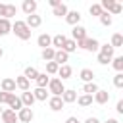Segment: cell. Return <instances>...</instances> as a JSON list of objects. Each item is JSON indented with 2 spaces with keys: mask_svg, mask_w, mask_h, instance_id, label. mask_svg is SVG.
<instances>
[{
  "mask_svg": "<svg viewBox=\"0 0 123 123\" xmlns=\"http://www.w3.org/2000/svg\"><path fill=\"white\" fill-rule=\"evenodd\" d=\"M12 31H13L15 37L21 38V40H29V38H31V29L25 25V21H17V19H15V23H12Z\"/></svg>",
  "mask_w": 123,
  "mask_h": 123,
  "instance_id": "cell-1",
  "label": "cell"
},
{
  "mask_svg": "<svg viewBox=\"0 0 123 123\" xmlns=\"http://www.w3.org/2000/svg\"><path fill=\"white\" fill-rule=\"evenodd\" d=\"M77 46L79 48H83V50H86V52H98V48H100V42L96 40V38H85V40H81V42H77Z\"/></svg>",
  "mask_w": 123,
  "mask_h": 123,
  "instance_id": "cell-2",
  "label": "cell"
},
{
  "mask_svg": "<svg viewBox=\"0 0 123 123\" xmlns=\"http://www.w3.org/2000/svg\"><path fill=\"white\" fill-rule=\"evenodd\" d=\"M63 90H65V86H63V83H62L60 79H50V83H48V92H52V96H62Z\"/></svg>",
  "mask_w": 123,
  "mask_h": 123,
  "instance_id": "cell-3",
  "label": "cell"
},
{
  "mask_svg": "<svg viewBox=\"0 0 123 123\" xmlns=\"http://www.w3.org/2000/svg\"><path fill=\"white\" fill-rule=\"evenodd\" d=\"M15 13H17V8H15L13 4H0V15H2L4 19L13 17Z\"/></svg>",
  "mask_w": 123,
  "mask_h": 123,
  "instance_id": "cell-4",
  "label": "cell"
},
{
  "mask_svg": "<svg viewBox=\"0 0 123 123\" xmlns=\"http://www.w3.org/2000/svg\"><path fill=\"white\" fill-rule=\"evenodd\" d=\"M33 110L31 108H21L19 111H17V121H21V123H31L33 121Z\"/></svg>",
  "mask_w": 123,
  "mask_h": 123,
  "instance_id": "cell-5",
  "label": "cell"
},
{
  "mask_svg": "<svg viewBox=\"0 0 123 123\" xmlns=\"http://www.w3.org/2000/svg\"><path fill=\"white\" fill-rule=\"evenodd\" d=\"M0 86H2V92H8V94H13L15 92V81L13 79H10V77H6V79H2L0 81Z\"/></svg>",
  "mask_w": 123,
  "mask_h": 123,
  "instance_id": "cell-6",
  "label": "cell"
},
{
  "mask_svg": "<svg viewBox=\"0 0 123 123\" xmlns=\"http://www.w3.org/2000/svg\"><path fill=\"white\" fill-rule=\"evenodd\" d=\"M71 35H73V40H75V42H81V40L86 38V29L81 27V25H75L73 31H71Z\"/></svg>",
  "mask_w": 123,
  "mask_h": 123,
  "instance_id": "cell-7",
  "label": "cell"
},
{
  "mask_svg": "<svg viewBox=\"0 0 123 123\" xmlns=\"http://www.w3.org/2000/svg\"><path fill=\"white\" fill-rule=\"evenodd\" d=\"M40 23H42V19H40V15H37V13H31V15H27V19H25V25H27L29 29H37V27H40Z\"/></svg>",
  "mask_w": 123,
  "mask_h": 123,
  "instance_id": "cell-8",
  "label": "cell"
},
{
  "mask_svg": "<svg viewBox=\"0 0 123 123\" xmlns=\"http://www.w3.org/2000/svg\"><path fill=\"white\" fill-rule=\"evenodd\" d=\"M0 117H2V121H4V123H17V113H15V111H12L10 108H8V110H2Z\"/></svg>",
  "mask_w": 123,
  "mask_h": 123,
  "instance_id": "cell-9",
  "label": "cell"
},
{
  "mask_svg": "<svg viewBox=\"0 0 123 123\" xmlns=\"http://www.w3.org/2000/svg\"><path fill=\"white\" fill-rule=\"evenodd\" d=\"M37 44H38L42 50H44V48H50V46H52V37H50L48 33H42V35H38Z\"/></svg>",
  "mask_w": 123,
  "mask_h": 123,
  "instance_id": "cell-10",
  "label": "cell"
},
{
  "mask_svg": "<svg viewBox=\"0 0 123 123\" xmlns=\"http://www.w3.org/2000/svg\"><path fill=\"white\" fill-rule=\"evenodd\" d=\"M8 106H10V110L12 111H19L21 108H23V104H21V100H19V96H15V94H10V100H8Z\"/></svg>",
  "mask_w": 123,
  "mask_h": 123,
  "instance_id": "cell-11",
  "label": "cell"
},
{
  "mask_svg": "<svg viewBox=\"0 0 123 123\" xmlns=\"http://www.w3.org/2000/svg\"><path fill=\"white\" fill-rule=\"evenodd\" d=\"M69 60V54H65L63 50H56L54 52V63H58V65H65V62Z\"/></svg>",
  "mask_w": 123,
  "mask_h": 123,
  "instance_id": "cell-12",
  "label": "cell"
},
{
  "mask_svg": "<svg viewBox=\"0 0 123 123\" xmlns=\"http://www.w3.org/2000/svg\"><path fill=\"white\" fill-rule=\"evenodd\" d=\"M60 98H62V102H63V104H71V102H75V100H77V92H75V90H71V88H65V90H63V94H62Z\"/></svg>",
  "mask_w": 123,
  "mask_h": 123,
  "instance_id": "cell-13",
  "label": "cell"
},
{
  "mask_svg": "<svg viewBox=\"0 0 123 123\" xmlns=\"http://www.w3.org/2000/svg\"><path fill=\"white\" fill-rule=\"evenodd\" d=\"M92 100H94L96 104H106V102L110 100V92H108V90H100V88H98V90H96V94L92 96Z\"/></svg>",
  "mask_w": 123,
  "mask_h": 123,
  "instance_id": "cell-14",
  "label": "cell"
},
{
  "mask_svg": "<svg viewBox=\"0 0 123 123\" xmlns=\"http://www.w3.org/2000/svg\"><path fill=\"white\" fill-rule=\"evenodd\" d=\"M58 75H60V81H65V79H69L71 75H73V69H71V65H60V69H58Z\"/></svg>",
  "mask_w": 123,
  "mask_h": 123,
  "instance_id": "cell-15",
  "label": "cell"
},
{
  "mask_svg": "<svg viewBox=\"0 0 123 123\" xmlns=\"http://www.w3.org/2000/svg\"><path fill=\"white\" fill-rule=\"evenodd\" d=\"M19 100H21V104H23V108H31L33 104H35V96H33V92H23L21 96H19Z\"/></svg>",
  "mask_w": 123,
  "mask_h": 123,
  "instance_id": "cell-16",
  "label": "cell"
},
{
  "mask_svg": "<svg viewBox=\"0 0 123 123\" xmlns=\"http://www.w3.org/2000/svg\"><path fill=\"white\" fill-rule=\"evenodd\" d=\"M65 21L75 27V25H79V21H81V13H79V12H67V13H65Z\"/></svg>",
  "mask_w": 123,
  "mask_h": 123,
  "instance_id": "cell-17",
  "label": "cell"
},
{
  "mask_svg": "<svg viewBox=\"0 0 123 123\" xmlns=\"http://www.w3.org/2000/svg\"><path fill=\"white\" fill-rule=\"evenodd\" d=\"M48 106H50V110H52V111H60V110L63 108V102H62V98H60V96H52V98L48 100Z\"/></svg>",
  "mask_w": 123,
  "mask_h": 123,
  "instance_id": "cell-18",
  "label": "cell"
},
{
  "mask_svg": "<svg viewBox=\"0 0 123 123\" xmlns=\"http://www.w3.org/2000/svg\"><path fill=\"white\" fill-rule=\"evenodd\" d=\"M21 10H23L27 15H31V13L37 12V2H35V0H25L23 6H21Z\"/></svg>",
  "mask_w": 123,
  "mask_h": 123,
  "instance_id": "cell-19",
  "label": "cell"
},
{
  "mask_svg": "<svg viewBox=\"0 0 123 123\" xmlns=\"http://www.w3.org/2000/svg\"><path fill=\"white\" fill-rule=\"evenodd\" d=\"M65 40H67V37L60 33V35L52 37V46H56L58 50H62V48H63V44H65ZM56 48H54V50H56Z\"/></svg>",
  "mask_w": 123,
  "mask_h": 123,
  "instance_id": "cell-20",
  "label": "cell"
},
{
  "mask_svg": "<svg viewBox=\"0 0 123 123\" xmlns=\"http://www.w3.org/2000/svg\"><path fill=\"white\" fill-rule=\"evenodd\" d=\"M13 81H15V86H17V88H21L23 92H27V90H29V86H31V83H29V81H27V79H25L23 75L15 77Z\"/></svg>",
  "mask_w": 123,
  "mask_h": 123,
  "instance_id": "cell-21",
  "label": "cell"
},
{
  "mask_svg": "<svg viewBox=\"0 0 123 123\" xmlns=\"http://www.w3.org/2000/svg\"><path fill=\"white\" fill-rule=\"evenodd\" d=\"M79 77H81V81H85V83H92V79H94V71L88 69V67H85V69H81Z\"/></svg>",
  "mask_w": 123,
  "mask_h": 123,
  "instance_id": "cell-22",
  "label": "cell"
},
{
  "mask_svg": "<svg viewBox=\"0 0 123 123\" xmlns=\"http://www.w3.org/2000/svg\"><path fill=\"white\" fill-rule=\"evenodd\" d=\"M8 33H12V23H10V19L0 17V37H4Z\"/></svg>",
  "mask_w": 123,
  "mask_h": 123,
  "instance_id": "cell-23",
  "label": "cell"
},
{
  "mask_svg": "<svg viewBox=\"0 0 123 123\" xmlns=\"http://www.w3.org/2000/svg\"><path fill=\"white\" fill-rule=\"evenodd\" d=\"M35 81H37V86H38V88H46L48 83H50V77H48L46 73H38V77H37Z\"/></svg>",
  "mask_w": 123,
  "mask_h": 123,
  "instance_id": "cell-24",
  "label": "cell"
},
{
  "mask_svg": "<svg viewBox=\"0 0 123 123\" xmlns=\"http://www.w3.org/2000/svg\"><path fill=\"white\" fill-rule=\"evenodd\" d=\"M110 46L115 50V48H119V46H123V35L121 33H115V35H111V42H110Z\"/></svg>",
  "mask_w": 123,
  "mask_h": 123,
  "instance_id": "cell-25",
  "label": "cell"
},
{
  "mask_svg": "<svg viewBox=\"0 0 123 123\" xmlns=\"http://www.w3.org/2000/svg\"><path fill=\"white\" fill-rule=\"evenodd\" d=\"M113 52H115V50H113L110 44H102V46L98 48V54H102V56H106V58H110V60L113 58Z\"/></svg>",
  "mask_w": 123,
  "mask_h": 123,
  "instance_id": "cell-26",
  "label": "cell"
},
{
  "mask_svg": "<svg viewBox=\"0 0 123 123\" xmlns=\"http://www.w3.org/2000/svg\"><path fill=\"white\" fill-rule=\"evenodd\" d=\"M33 96H35V100L44 102V100L48 98V90H46V88H38V86H37V88L33 90Z\"/></svg>",
  "mask_w": 123,
  "mask_h": 123,
  "instance_id": "cell-27",
  "label": "cell"
},
{
  "mask_svg": "<svg viewBox=\"0 0 123 123\" xmlns=\"http://www.w3.org/2000/svg\"><path fill=\"white\" fill-rule=\"evenodd\" d=\"M77 102H79V106H81V108H88L94 100H92V96H90V94H83V96H77Z\"/></svg>",
  "mask_w": 123,
  "mask_h": 123,
  "instance_id": "cell-28",
  "label": "cell"
},
{
  "mask_svg": "<svg viewBox=\"0 0 123 123\" xmlns=\"http://www.w3.org/2000/svg\"><path fill=\"white\" fill-rule=\"evenodd\" d=\"M65 54H71V52H75L77 50V42L73 40V38H67L65 40V44H63V48H62Z\"/></svg>",
  "mask_w": 123,
  "mask_h": 123,
  "instance_id": "cell-29",
  "label": "cell"
},
{
  "mask_svg": "<svg viewBox=\"0 0 123 123\" xmlns=\"http://www.w3.org/2000/svg\"><path fill=\"white\" fill-rule=\"evenodd\" d=\"M23 77H25L27 81H35V79L38 77V71H37L35 67H31V65H29V67H25V73H23Z\"/></svg>",
  "mask_w": 123,
  "mask_h": 123,
  "instance_id": "cell-30",
  "label": "cell"
},
{
  "mask_svg": "<svg viewBox=\"0 0 123 123\" xmlns=\"http://www.w3.org/2000/svg\"><path fill=\"white\" fill-rule=\"evenodd\" d=\"M111 65H113V69H115L117 73H121V71H123V56L111 58Z\"/></svg>",
  "mask_w": 123,
  "mask_h": 123,
  "instance_id": "cell-31",
  "label": "cell"
},
{
  "mask_svg": "<svg viewBox=\"0 0 123 123\" xmlns=\"http://www.w3.org/2000/svg\"><path fill=\"white\" fill-rule=\"evenodd\" d=\"M96 90H98V86H96L94 81H92V83H85V86H83V92H85V94H90V96H94Z\"/></svg>",
  "mask_w": 123,
  "mask_h": 123,
  "instance_id": "cell-32",
  "label": "cell"
},
{
  "mask_svg": "<svg viewBox=\"0 0 123 123\" xmlns=\"http://www.w3.org/2000/svg\"><path fill=\"white\" fill-rule=\"evenodd\" d=\"M52 12H54V15H58V17H65V13H67L69 10H67V6H65V4H60V6H56Z\"/></svg>",
  "mask_w": 123,
  "mask_h": 123,
  "instance_id": "cell-33",
  "label": "cell"
},
{
  "mask_svg": "<svg viewBox=\"0 0 123 123\" xmlns=\"http://www.w3.org/2000/svg\"><path fill=\"white\" fill-rule=\"evenodd\" d=\"M54 52H56V50H54L52 46H50V48H44V50H42V60H44V62H52V60H54Z\"/></svg>",
  "mask_w": 123,
  "mask_h": 123,
  "instance_id": "cell-34",
  "label": "cell"
},
{
  "mask_svg": "<svg viewBox=\"0 0 123 123\" xmlns=\"http://www.w3.org/2000/svg\"><path fill=\"white\" fill-rule=\"evenodd\" d=\"M58 69H60L58 63H54V62H46V73H48V75H56Z\"/></svg>",
  "mask_w": 123,
  "mask_h": 123,
  "instance_id": "cell-35",
  "label": "cell"
},
{
  "mask_svg": "<svg viewBox=\"0 0 123 123\" xmlns=\"http://www.w3.org/2000/svg\"><path fill=\"white\" fill-rule=\"evenodd\" d=\"M88 12H90V15H96V17H100V15L104 13V10L100 8V4H92V6L88 8Z\"/></svg>",
  "mask_w": 123,
  "mask_h": 123,
  "instance_id": "cell-36",
  "label": "cell"
},
{
  "mask_svg": "<svg viewBox=\"0 0 123 123\" xmlns=\"http://www.w3.org/2000/svg\"><path fill=\"white\" fill-rule=\"evenodd\" d=\"M111 21H113V19H111V15H110L108 12H104V13L100 15V23H102L104 27H110V25H111Z\"/></svg>",
  "mask_w": 123,
  "mask_h": 123,
  "instance_id": "cell-37",
  "label": "cell"
},
{
  "mask_svg": "<svg viewBox=\"0 0 123 123\" xmlns=\"http://www.w3.org/2000/svg\"><path fill=\"white\" fill-rule=\"evenodd\" d=\"M121 12H123V6H121L119 2H115V4L108 10V13H110V15H111V13H113V15H117V13H121Z\"/></svg>",
  "mask_w": 123,
  "mask_h": 123,
  "instance_id": "cell-38",
  "label": "cell"
},
{
  "mask_svg": "<svg viewBox=\"0 0 123 123\" xmlns=\"http://www.w3.org/2000/svg\"><path fill=\"white\" fill-rule=\"evenodd\" d=\"M113 85H115L117 88H123V73H117V75L113 77Z\"/></svg>",
  "mask_w": 123,
  "mask_h": 123,
  "instance_id": "cell-39",
  "label": "cell"
},
{
  "mask_svg": "<svg viewBox=\"0 0 123 123\" xmlns=\"http://www.w3.org/2000/svg\"><path fill=\"white\" fill-rule=\"evenodd\" d=\"M111 60L110 58H106V56H102V54H98V63H102V65H108Z\"/></svg>",
  "mask_w": 123,
  "mask_h": 123,
  "instance_id": "cell-40",
  "label": "cell"
},
{
  "mask_svg": "<svg viewBox=\"0 0 123 123\" xmlns=\"http://www.w3.org/2000/svg\"><path fill=\"white\" fill-rule=\"evenodd\" d=\"M8 100H10V94L8 92H0V104H8Z\"/></svg>",
  "mask_w": 123,
  "mask_h": 123,
  "instance_id": "cell-41",
  "label": "cell"
},
{
  "mask_svg": "<svg viewBox=\"0 0 123 123\" xmlns=\"http://www.w3.org/2000/svg\"><path fill=\"white\" fill-rule=\"evenodd\" d=\"M48 4H50V6H52V10H54V8H56V6H60L62 2H60V0H48Z\"/></svg>",
  "mask_w": 123,
  "mask_h": 123,
  "instance_id": "cell-42",
  "label": "cell"
},
{
  "mask_svg": "<svg viewBox=\"0 0 123 123\" xmlns=\"http://www.w3.org/2000/svg\"><path fill=\"white\" fill-rule=\"evenodd\" d=\"M115 110H117V113H123V100L117 102V108H115Z\"/></svg>",
  "mask_w": 123,
  "mask_h": 123,
  "instance_id": "cell-43",
  "label": "cell"
},
{
  "mask_svg": "<svg viewBox=\"0 0 123 123\" xmlns=\"http://www.w3.org/2000/svg\"><path fill=\"white\" fill-rule=\"evenodd\" d=\"M65 123H79V119H77V117H67Z\"/></svg>",
  "mask_w": 123,
  "mask_h": 123,
  "instance_id": "cell-44",
  "label": "cell"
},
{
  "mask_svg": "<svg viewBox=\"0 0 123 123\" xmlns=\"http://www.w3.org/2000/svg\"><path fill=\"white\" fill-rule=\"evenodd\" d=\"M85 123H100V121H98V119H96V117H88V119H86V121H85Z\"/></svg>",
  "mask_w": 123,
  "mask_h": 123,
  "instance_id": "cell-45",
  "label": "cell"
},
{
  "mask_svg": "<svg viewBox=\"0 0 123 123\" xmlns=\"http://www.w3.org/2000/svg\"><path fill=\"white\" fill-rule=\"evenodd\" d=\"M106 123H119V121H117V119H113V117H111V119H108V121H106Z\"/></svg>",
  "mask_w": 123,
  "mask_h": 123,
  "instance_id": "cell-46",
  "label": "cell"
},
{
  "mask_svg": "<svg viewBox=\"0 0 123 123\" xmlns=\"http://www.w3.org/2000/svg\"><path fill=\"white\" fill-rule=\"evenodd\" d=\"M2 56H4V50H2V48H0V58H2Z\"/></svg>",
  "mask_w": 123,
  "mask_h": 123,
  "instance_id": "cell-47",
  "label": "cell"
},
{
  "mask_svg": "<svg viewBox=\"0 0 123 123\" xmlns=\"http://www.w3.org/2000/svg\"><path fill=\"white\" fill-rule=\"evenodd\" d=\"M0 113H2V108H0Z\"/></svg>",
  "mask_w": 123,
  "mask_h": 123,
  "instance_id": "cell-48",
  "label": "cell"
}]
</instances>
